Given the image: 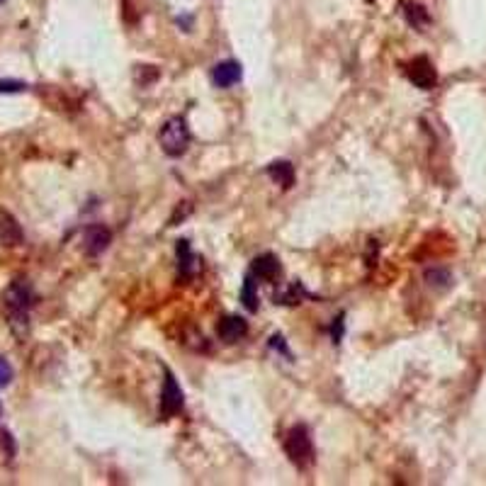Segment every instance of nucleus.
Here are the masks:
<instances>
[{
	"mask_svg": "<svg viewBox=\"0 0 486 486\" xmlns=\"http://www.w3.org/2000/svg\"><path fill=\"white\" fill-rule=\"evenodd\" d=\"M285 452L289 462L297 469H309L316 460L314 440H311V430L304 423H297L285 438Z\"/></svg>",
	"mask_w": 486,
	"mask_h": 486,
	"instance_id": "obj_2",
	"label": "nucleus"
},
{
	"mask_svg": "<svg viewBox=\"0 0 486 486\" xmlns=\"http://www.w3.org/2000/svg\"><path fill=\"white\" fill-rule=\"evenodd\" d=\"M10 379H13V367H10L8 360L0 358V389H3V387H8Z\"/></svg>",
	"mask_w": 486,
	"mask_h": 486,
	"instance_id": "obj_17",
	"label": "nucleus"
},
{
	"mask_svg": "<svg viewBox=\"0 0 486 486\" xmlns=\"http://www.w3.org/2000/svg\"><path fill=\"white\" fill-rule=\"evenodd\" d=\"M3 3H5V0H0V5H3Z\"/></svg>",
	"mask_w": 486,
	"mask_h": 486,
	"instance_id": "obj_22",
	"label": "nucleus"
},
{
	"mask_svg": "<svg viewBox=\"0 0 486 486\" xmlns=\"http://www.w3.org/2000/svg\"><path fill=\"white\" fill-rule=\"evenodd\" d=\"M241 299H243V304H245V309L248 311H258V294H255V282H253V277H245V282H243V289H241Z\"/></svg>",
	"mask_w": 486,
	"mask_h": 486,
	"instance_id": "obj_13",
	"label": "nucleus"
},
{
	"mask_svg": "<svg viewBox=\"0 0 486 486\" xmlns=\"http://www.w3.org/2000/svg\"><path fill=\"white\" fill-rule=\"evenodd\" d=\"M331 336H333V343H341V338H343V319H338L336 324L331 326Z\"/></svg>",
	"mask_w": 486,
	"mask_h": 486,
	"instance_id": "obj_20",
	"label": "nucleus"
},
{
	"mask_svg": "<svg viewBox=\"0 0 486 486\" xmlns=\"http://www.w3.org/2000/svg\"><path fill=\"white\" fill-rule=\"evenodd\" d=\"M270 348H275L277 353H282L285 358H292V353L287 351V346H285V338L282 336H272L270 338Z\"/></svg>",
	"mask_w": 486,
	"mask_h": 486,
	"instance_id": "obj_19",
	"label": "nucleus"
},
{
	"mask_svg": "<svg viewBox=\"0 0 486 486\" xmlns=\"http://www.w3.org/2000/svg\"><path fill=\"white\" fill-rule=\"evenodd\" d=\"M267 176L275 180L282 190H289L294 185V166L289 161H275L267 166Z\"/></svg>",
	"mask_w": 486,
	"mask_h": 486,
	"instance_id": "obj_11",
	"label": "nucleus"
},
{
	"mask_svg": "<svg viewBox=\"0 0 486 486\" xmlns=\"http://www.w3.org/2000/svg\"><path fill=\"white\" fill-rule=\"evenodd\" d=\"M158 144H161V149L166 156H171V158L183 156L190 146L188 122H185L183 117H171L161 127V132H158Z\"/></svg>",
	"mask_w": 486,
	"mask_h": 486,
	"instance_id": "obj_3",
	"label": "nucleus"
},
{
	"mask_svg": "<svg viewBox=\"0 0 486 486\" xmlns=\"http://www.w3.org/2000/svg\"><path fill=\"white\" fill-rule=\"evenodd\" d=\"M280 272V263L272 253H263L250 263V275H255L258 280H275Z\"/></svg>",
	"mask_w": 486,
	"mask_h": 486,
	"instance_id": "obj_9",
	"label": "nucleus"
},
{
	"mask_svg": "<svg viewBox=\"0 0 486 486\" xmlns=\"http://www.w3.org/2000/svg\"><path fill=\"white\" fill-rule=\"evenodd\" d=\"M0 416H3V403H0Z\"/></svg>",
	"mask_w": 486,
	"mask_h": 486,
	"instance_id": "obj_21",
	"label": "nucleus"
},
{
	"mask_svg": "<svg viewBox=\"0 0 486 486\" xmlns=\"http://www.w3.org/2000/svg\"><path fill=\"white\" fill-rule=\"evenodd\" d=\"M183 389L178 387L176 377L171 370H166V382H163V391H161V416L163 418H173L183 411Z\"/></svg>",
	"mask_w": 486,
	"mask_h": 486,
	"instance_id": "obj_4",
	"label": "nucleus"
},
{
	"mask_svg": "<svg viewBox=\"0 0 486 486\" xmlns=\"http://www.w3.org/2000/svg\"><path fill=\"white\" fill-rule=\"evenodd\" d=\"M27 90L25 83H18V80H0V92H23Z\"/></svg>",
	"mask_w": 486,
	"mask_h": 486,
	"instance_id": "obj_18",
	"label": "nucleus"
},
{
	"mask_svg": "<svg viewBox=\"0 0 486 486\" xmlns=\"http://www.w3.org/2000/svg\"><path fill=\"white\" fill-rule=\"evenodd\" d=\"M241 75H243V71L238 61H221L212 68V83H214L217 88H231V85H236L238 80H241Z\"/></svg>",
	"mask_w": 486,
	"mask_h": 486,
	"instance_id": "obj_7",
	"label": "nucleus"
},
{
	"mask_svg": "<svg viewBox=\"0 0 486 486\" xmlns=\"http://www.w3.org/2000/svg\"><path fill=\"white\" fill-rule=\"evenodd\" d=\"M245 333H248V324H245V319H241V316H226V319H221L219 326H217V336H219L224 343L241 341Z\"/></svg>",
	"mask_w": 486,
	"mask_h": 486,
	"instance_id": "obj_8",
	"label": "nucleus"
},
{
	"mask_svg": "<svg viewBox=\"0 0 486 486\" xmlns=\"http://www.w3.org/2000/svg\"><path fill=\"white\" fill-rule=\"evenodd\" d=\"M112 243V231L102 224H92V226L85 229L83 233V248L88 255H100L110 248Z\"/></svg>",
	"mask_w": 486,
	"mask_h": 486,
	"instance_id": "obj_6",
	"label": "nucleus"
},
{
	"mask_svg": "<svg viewBox=\"0 0 486 486\" xmlns=\"http://www.w3.org/2000/svg\"><path fill=\"white\" fill-rule=\"evenodd\" d=\"M302 297H307V292H304V287L299 285V282H294V285L280 297V302L282 304H299V299H302Z\"/></svg>",
	"mask_w": 486,
	"mask_h": 486,
	"instance_id": "obj_15",
	"label": "nucleus"
},
{
	"mask_svg": "<svg viewBox=\"0 0 486 486\" xmlns=\"http://www.w3.org/2000/svg\"><path fill=\"white\" fill-rule=\"evenodd\" d=\"M0 243L3 245L23 243V229H20L15 217L8 214V212H0Z\"/></svg>",
	"mask_w": 486,
	"mask_h": 486,
	"instance_id": "obj_10",
	"label": "nucleus"
},
{
	"mask_svg": "<svg viewBox=\"0 0 486 486\" xmlns=\"http://www.w3.org/2000/svg\"><path fill=\"white\" fill-rule=\"evenodd\" d=\"M403 15H406L408 23L416 25V27L428 23V13H425V10L416 3H403Z\"/></svg>",
	"mask_w": 486,
	"mask_h": 486,
	"instance_id": "obj_14",
	"label": "nucleus"
},
{
	"mask_svg": "<svg viewBox=\"0 0 486 486\" xmlns=\"http://www.w3.org/2000/svg\"><path fill=\"white\" fill-rule=\"evenodd\" d=\"M406 75H408V80H411V83L420 90H430V88H435V83H438V73H435L433 63H430L425 56L413 59V61L406 66Z\"/></svg>",
	"mask_w": 486,
	"mask_h": 486,
	"instance_id": "obj_5",
	"label": "nucleus"
},
{
	"mask_svg": "<svg viewBox=\"0 0 486 486\" xmlns=\"http://www.w3.org/2000/svg\"><path fill=\"white\" fill-rule=\"evenodd\" d=\"M178 272L183 280H190L195 272V255H193V248H190V241H178Z\"/></svg>",
	"mask_w": 486,
	"mask_h": 486,
	"instance_id": "obj_12",
	"label": "nucleus"
},
{
	"mask_svg": "<svg viewBox=\"0 0 486 486\" xmlns=\"http://www.w3.org/2000/svg\"><path fill=\"white\" fill-rule=\"evenodd\" d=\"M3 307L8 311L10 329L15 331V336H25L30 329V311L35 307V289L25 277H18L5 287Z\"/></svg>",
	"mask_w": 486,
	"mask_h": 486,
	"instance_id": "obj_1",
	"label": "nucleus"
},
{
	"mask_svg": "<svg viewBox=\"0 0 486 486\" xmlns=\"http://www.w3.org/2000/svg\"><path fill=\"white\" fill-rule=\"evenodd\" d=\"M425 280L430 282V285H435V287H445V285H450V272L447 270H438V267H435V270H428L425 272Z\"/></svg>",
	"mask_w": 486,
	"mask_h": 486,
	"instance_id": "obj_16",
	"label": "nucleus"
}]
</instances>
